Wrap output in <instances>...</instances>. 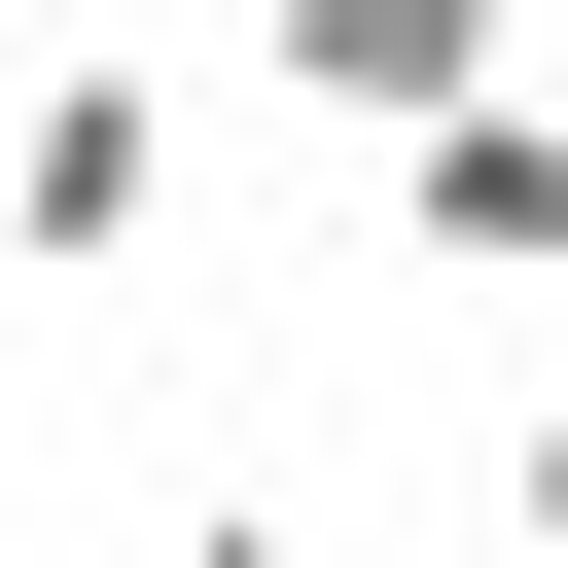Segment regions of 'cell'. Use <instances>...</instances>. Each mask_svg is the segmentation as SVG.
I'll list each match as a JSON object with an SVG mask.
<instances>
[{"label": "cell", "instance_id": "cell-2", "mask_svg": "<svg viewBox=\"0 0 568 568\" xmlns=\"http://www.w3.org/2000/svg\"><path fill=\"white\" fill-rule=\"evenodd\" d=\"M142 213H178V106L71 36V71H36V142H0V248H36V284H142Z\"/></svg>", "mask_w": 568, "mask_h": 568}, {"label": "cell", "instance_id": "cell-3", "mask_svg": "<svg viewBox=\"0 0 568 568\" xmlns=\"http://www.w3.org/2000/svg\"><path fill=\"white\" fill-rule=\"evenodd\" d=\"M248 36H284V106H320V142H426L462 71H532V0H248Z\"/></svg>", "mask_w": 568, "mask_h": 568}, {"label": "cell", "instance_id": "cell-6", "mask_svg": "<svg viewBox=\"0 0 568 568\" xmlns=\"http://www.w3.org/2000/svg\"><path fill=\"white\" fill-rule=\"evenodd\" d=\"M532 71H568V0H532Z\"/></svg>", "mask_w": 568, "mask_h": 568}, {"label": "cell", "instance_id": "cell-1", "mask_svg": "<svg viewBox=\"0 0 568 568\" xmlns=\"http://www.w3.org/2000/svg\"><path fill=\"white\" fill-rule=\"evenodd\" d=\"M390 248H426V284H568V71H462V106L390 142Z\"/></svg>", "mask_w": 568, "mask_h": 568}, {"label": "cell", "instance_id": "cell-5", "mask_svg": "<svg viewBox=\"0 0 568 568\" xmlns=\"http://www.w3.org/2000/svg\"><path fill=\"white\" fill-rule=\"evenodd\" d=\"M178 568H284V497H248V532H178Z\"/></svg>", "mask_w": 568, "mask_h": 568}, {"label": "cell", "instance_id": "cell-4", "mask_svg": "<svg viewBox=\"0 0 568 568\" xmlns=\"http://www.w3.org/2000/svg\"><path fill=\"white\" fill-rule=\"evenodd\" d=\"M497 532H532V568H568V390H532V426H497Z\"/></svg>", "mask_w": 568, "mask_h": 568}]
</instances>
